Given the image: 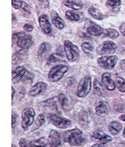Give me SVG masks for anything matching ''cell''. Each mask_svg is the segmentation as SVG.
<instances>
[{
	"mask_svg": "<svg viewBox=\"0 0 125 147\" xmlns=\"http://www.w3.org/2000/svg\"><path fill=\"white\" fill-rule=\"evenodd\" d=\"M63 139L64 142L75 146H82L86 141L82 131L78 128L65 131L63 134Z\"/></svg>",
	"mask_w": 125,
	"mask_h": 147,
	"instance_id": "1",
	"label": "cell"
},
{
	"mask_svg": "<svg viewBox=\"0 0 125 147\" xmlns=\"http://www.w3.org/2000/svg\"><path fill=\"white\" fill-rule=\"evenodd\" d=\"M13 42L22 50H27L33 45V40L32 36L23 32L14 33Z\"/></svg>",
	"mask_w": 125,
	"mask_h": 147,
	"instance_id": "2",
	"label": "cell"
},
{
	"mask_svg": "<svg viewBox=\"0 0 125 147\" xmlns=\"http://www.w3.org/2000/svg\"><path fill=\"white\" fill-rule=\"evenodd\" d=\"M33 74L24 67H17L12 72V78L14 83H18L20 82L32 80Z\"/></svg>",
	"mask_w": 125,
	"mask_h": 147,
	"instance_id": "3",
	"label": "cell"
},
{
	"mask_svg": "<svg viewBox=\"0 0 125 147\" xmlns=\"http://www.w3.org/2000/svg\"><path fill=\"white\" fill-rule=\"evenodd\" d=\"M68 70V67L67 65H57L55 66L49 70L48 74V80L51 82H55L59 81Z\"/></svg>",
	"mask_w": 125,
	"mask_h": 147,
	"instance_id": "4",
	"label": "cell"
},
{
	"mask_svg": "<svg viewBox=\"0 0 125 147\" xmlns=\"http://www.w3.org/2000/svg\"><path fill=\"white\" fill-rule=\"evenodd\" d=\"M64 52L68 60L70 62L77 61L80 56V51L78 48L69 40L64 41Z\"/></svg>",
	"mask_w": 125,
	"mask_h": 147,
	"instance_id": "5",
	"label": "cell"
},
{
	"mask_svg": "<svg viewBox=\"0 0 125 147\" xmlns=\"http://www.w3.org/2000/svg\"><path fill=\"white\" fill-rule=\"evenodd\" d=\"M91 87H92L91 78L90 76L84 77L79 82L77 87V92H76L77 96L80 98H83L85 96H86L91 90Z\"/></svg>",
	"mask_w": 125,
	"mask_h": 147,
	"instance_id": "6",
	"label": "cell"
},
{
	"mask_svg": "<svg viewBox=\"0 0 125 147\" xmlns=\"http://www.w3.org/2000/svg\"><path fill=\"white\" fill-rule=\"evenodd\" d=\"M35 111L32 108H27L22 113V127L24 131H28L29 127L33 123L35 119Z\"/></svg>",
	"mask_w": 125,
	"mask_h": 147,
	"instance_id": "7",
	"label": "cell"
},
{
	"mask_svg": "<svg viewBox=\"0 0 125 147\" xmlns=\"http://www.w3.org/2000/svg\"><path fill=\"white\" fill-rule=\"evenodd\" d=\"M118 57L116 55H105L97 59V63L100 67L106 70H112L117 63Z\"/></svg>",
	"mask_w": 125,
	"mask_h": 147,
	"instance_id": "8",
	"label": "cell"
},
{
	"mask_svg": "<svg viewBox=\"0 0 125 147\" xmlns=\"http://www.w3.org/2000/svg\"><path fill=\"white\" fill-rule=\"evenodd\" d=\"M48 119H49V120L51 123L58 128L64 129V128L71 127V121L70 119L55 115L54 113L48 114Z\"/></svg>",
	"mask_w": 125,
	"mask_h": 147,
	"instance_id": "9",
	"label": "cell"
},
{
	"mask_svg": "<svg viewBox=\"0 0 125 147\" xmlns=\"http://www.w3.org/2000/svg\"><path fill=\"white\" fill-rule=\"evenodd\" d=\"M116 49H117V46L115 43L107 40V41L103 42L101 45L98 46V48L97 49V54L101 55H107L109 54H113L116 51Z\"/></svg>",
	"mask_w": 125,
	"mask_h": 147,
	"instance_id": "10",
	"label": "cell"
},
{
	"mask_svg": "<svg viewBox=\"0 0 125 147\" xmlns=\"http://www.w3.org/2000/svg\"><path fill=\"white\" fill-rule=\"evenodd\" d=\"M85 28H86V32L90 35L94 36H99L102 35L104 33V29H102L101 26H100L99 25H97L96 23L91 22L90 20H86Z\"/></svg>",
	"mask_w": 125,
	"mask_h": 147,
	"instance_id": "11",
	"label": "cell"
},
{
	"mask_svg": "<svg viewBox=\"0 0 125 147\" xmlns=\"http://www.w3.org/2000/svg\"><path fill=\"white\" fill-rule=\"evenodd\" d=\"M48 145L50 147H62L61 136L58 131L51 130L48 135Z\"/></svg>",
	"mask_w": 125,
	"mask_h": 147,
	"instance_id": "12",
	"label": "cell"
},
{
	"mask_svg": "<svg viewBox=\"0 0 125 147\" xmlns=\"http://www.w3.org/2000/svg\"><path fill=\"white\" fill-rule=\"evenodd\" d=\"M38 21L40 27L42 31L44 32V33L49 35L52 31V28H51V23L48 19V17L46 14H42L39 17Z\"/></svg>",
	"mask_w": 125,
	"mask_h": 147,
	"instance_id": "13",
	"label": "cell"
},
{
	"mask_svg": "<svg viewBox=\"0 0 125 147\" xmlns=\"http://www.w3.org/2000/svg\"><path fill=\"white\" fill-rule=\"evenodd\" d=\"M101 82L103 86L109 91H112L115 90L116 83L111 78V74L108 72H105L101 76Z\"/></svg>",
	"mask_w": 125,
	"mask_h": 147,
	"instance_id": "14",
	"label": "cell"
},
{
	"mask_svg": "<svg viewBox=\"0 0 125 147\" xmlns=\"http://www.w3.org/2000/svg\"><path fill=\"white\" fill-rule=\"evenodd\" d=\"M47 89V85L45 82H39L37 83H36L31 88V90H29V95L30 96H36L41 94L45 92Z\"/></svg>",
	"mask_w": 125,
	"mask_h": 147,
	"instance_id": "15",
	"label": "cell"
},
{
	"mask_svg": "<svg viewBox=\"0 0 125 147\" xmlns=\"http://www.w3.org/2000/svg\"><path fill=\"white\" fill-rule=\"evenodd\" d=\"M92 138L98 140L101 142V143L105 144L107 142H109L110 141H112V137L109 136L108 134H105L101 130H96L93 131V134H92Z\"/></svg>",
	"mask_w": 125,
	"mask_h": 147,
	"instance_id": "16",
	"label": "cell"
},
{
	"mask_svg": "<svg viewBox=\"0 0 125 147\" xmlns=\"http://www.w3.org/2000/svg\"><path fill=\"white\" fill-rule=\"evenodd\" d=\"M51 22L57 29H63L65 27V23L63 21V19L61 18L60 16L58 14V13L55 10H52L51 12Z\"/></svg>",
	"mask_w": 125,
	"mask_h": 147,
	"instance_id": "17",
	"label": "cell"
},
{
	"mask_svg": "<svg viewBox=\"0 0 125 147\" xmlns=\"http://www.w3.org/2000/svg\"><path fill=\"white\" fill-rule=\"evenodd\" d=\"M121 6V0H107L106 1V7L112 11L117 12L120 9Z\"/></svg>",
	"mask_w": 125,
	"mask_h": 147,
	"instance_id": "18",
	"label": "cell"
},
{
	"mask_svg": "<svg viewBox=\"0 0 125 147\" xmlns=\"http://www.w3.org/2000/svg\"><path fill=\"white\" fill-rule=\"evenodd\" d=\"M122 130V125L118 121H112L109 125V131L112 135H116Z\"/></svg>",
	"mask_w": 125,
	"mask_h": 147,
	"instance_id": "19",
	"label": "cell"
},
{
	"mask_svg": "<svg viewBox=\"0 0 125 147\" xmlns=\"http://www.w3.org/2000/svg\"><path fill=\"white\" fill-rule=\"evenodd\" d=\"M50 50H51V45L50 44H48L47 42L42 43L41 45H40V48H39L38 51H37L38 56L40 58H44L45 55L47 54Z\"/></svg>",
	"mask_w": 125,
	"mask_h": 147,
	"instance_id": "20",
	"label": "cell"
},
{
	"mask_svg": "<svg viewBox=\"0 0 125 147\" xmlns=\"http://www.w3.org/2000/svg\"><path fill=\"white\" fill-rule=\"evenodd\" d=\"M88 12H89V13H90L91 16L93 17L94 19L96 20H102L105 18L104 14L101 13V11L99 9H97V8L94 7H90Z\"/></svg>",
	"mask_w": 125,
	"mask_h": 147,
	"instance_id": "21",
	"label": "cell"
},
{
	"mask_svg": "<svg viewBox=\"0 0 125 147\" xmlns=\"http://www.w3.org/2000/svg\"><path fill=\"white\" fill-rule=\"evenodd\" d=\"M64 4L66 7L71 8V9L75 10H81L83 7V5L81 3H78V2H75L74 0H64Z\"/></svg>",
	"mask_w": 125,
	"mask_h": 147,
	"instance_id": "22",
	"label": "cell"
},
{
	"mask_svg": "<svg viewBox=\"0 0 125 147\" xmlns=\"http://www.w3.org/2000/svg\"><path fill=\"white\" fill-rule=\"evenodd\" d=\"M45 116L44 114H40V115L37 116V118L36 119L35 123H34V126L32 129V131H34L36 130H37L39 128L41 127V126L45 124Z\"/></svg>",
	"mask_w": 125,
	"mask_h": 147,
	"instance_id": "23",
	"label": "cell"
},
{
	"mask_svg": "<svg viewBox=\"0 0 125 147\" xmlns=\"http://www.w3.org/2000/svg\"><path fill=\"white\" fill-rule=\"evenodd\" d=\"M26 55V53L25 50H21V51H17L13 55V63L16 64L17 63H20L25 59V56Z\"/></svg>",
	"mask_w": 125,
	"mask_h": 147,
	"instance_id": "24",
	"label": "cell"
},
{
	"mask_svg": "<svg viewBox=\"0 0 125 147\" xmlns=\"http://www.w3.org/2000/svg\"><path fill=\"white\" fill-rule=\"evenodd\" d=\"M104 88L105 87L103 86V85L101 84L99 81L97 79H94V82H93V90H94V92L96 94L99 95V96H101L104 94Z\"/></svg>",
	"mask_w": 125,
	"mask_h": 147,
	"instance_id": "25",
	"label": "cell"
},
{
	"mask_svg": "<svg viewBox=\"0 0 125 147\" xmlns=\"http://www.w3.org/2000/svg\"><path fill=\"white\" fill-rule=\"evenodd\" d=\"M48 141L43 137L32 141V145L33 147H48Z\"/></svg>",
	"mask_w": 125,
	"mask_h": 147,
	"instance_id": "26",
	"label": "cell"
},
{
	"mask_svg": "<svg viewBox=\"0 0 125 147\" xmlns=\"http://www.w3.org/2000/svg\"><path fill=\"white\" fill-rule=\"evenodd\" d=\"M104 36L105 37L111 39H116L119 36V32L117 30L114 29H106L104 30Z\"/></svg>",
	"mask_w": 125,
	"mask_h": 147,
	"instance_id": "27",
	"label": "cell"
},
{
	"mask_svg": "<svg viewBox=\"0 0 125 147\" xmlns=\"http://www.w3.org/2000/svg\"><path fill=\"white\" fill-rule=\"evenodd\" d=\"M115 83L116 86H117L118 90H120V92H122V93L125 92V81L123 78L116 75V76Z\"/></svg>",
	"mask_w": 125,
	"mask_h": 147,
	"instance_id": "28",
	"label": "cell"
},
{
	"mask_svg": "<svg viewBox=\"0 0 125 147\" xmlns=\"http://www.w3.org/2000/svg\"><path fill=\"white\" fill-rule=\"evenodd\" d=\"M66 18L71 22H78L80 20V16L73 10H68L66 12Z\"/></svg>",
	"mask_w": 125,
	"mask_h": 147,
	"instance_id": "29",
	"label": "cell"
},
{
	"mask_svg": "<svg viewBox=\"0 0 125 147\" xmlns=\"http://www.w3.org/2000/svg\"><path fill=\"white\" fill-rule=\"evenodd\" d=\"M95 111H96V112L98 115H104V114H105L107 111H108V108H107V105H106L105 103L103 102V101H101L98 104V105L95 108Z\"/></svg>",
	"mask_w": 125,
	"mask_h": 147,
	"instance_id": "30",
	"label": "cell"
},
{
	"mask_svg": "<svg viewBox=\"0 0 125 147\" xmlns=\"http://www.w3.org/2000/svg\"><path fill=\"white\" fill-rule=\"evenodd\" d=\"M81 47H82V51L87 54L88 55H90L92 54V52L93 51V48L92 45L89 43V42H83L82 45H81Z\"/></svg>",
	"mask_w": 125,
	"mask_h": 147,
	"instance_id": "31",
	"label": "cell"
},
{
	"mask_svg": "<svg viewBox=\"0 0 125 147\" xmlns=\"http://www.w3.org/2000/svg\"><path fill=\"white\" fill-rule=\"evenodd\" d=\"M58 100H59V104H60V105L62 106L63 109H68L69 103H68V97L65 96L64 94H63V93L59 94V96H58Z\"/></svg>",
	"mask_w": 125,
	"mask_h": 147,
	"instance_id": "32",
	"label": "cell"
},
{
	"mask_svg": "<svg viewBox=\"0 0 125 147\" xmlns=\"http://www.w3.org/2000/svg\"><path fill=\"white\" fill-rule=\"evenodd\" d=\"M42 105L48 107V108H51L52 109H55L56 111H58L57 105H56V100L55 98H51V99L47 100L44 102L41 103Z\"/></svg>",
	"mask_w": 125,
	"mask_h": 147,
	"instance_id": "33",
	"label": "cell"
},
{
	"mask_svg": "<svg viewBox=\"0 0 125 147\" xmlns=\"http://www.w3.org/2000/svg\"><path fill=\"white\" fill-rule=\"evenodd\" d=\"M20 147H33L32 145V142L26 140L25 138H22L19 141Z\"/></svg>",
	"mask_w": 125,
	"mask_h": 147,
	"instance_id": "34",
	"label": "cell"
},
{
	"mask_svg": "<svg viewBox=\"0 0 125 147\" xmlns=\"http://www.w3.org/2000/svg\"><path fill=\"white\" fill-rule=\"evenodd\" d=\"M22 4L23 1L22 0H12V7L16 10L21 9L22 7Z\"/></svg>",
	"mask_w": 125,
	"mask_h": 147,
	"instance_id": "35",
	"label": "cell"
},
{
	"mask_svg": "<svg viewBox=\"0 0 125 147\" xmlns=\"http://www.w3.org/2000/svg\"><path fill=\"white\" fill-rule=\"evenodd\" d=\"M59 60V58L57 56V54H51L48 59V61H47V63L51 64L53 63H55V62H58Z\"/></svg>",
	"mask_w": 125,
	"mask_h": 147,
	"instance_id": "36",
	"label": "cell"
},
{
	"mask_svg": "<svg viewBox=\"0 0 125 147\" xmlns=\"http://www.w3.org/2000/svg\"><path fill=\"white\" fill-rule=\"evenodd\" d=\"M22 12L24 13H27V14H30V7L28 4L26 3V2H23L22 4Z\"/></svg>",
	"mask_w": 125,
	"mask_h": 147,
	"instance_id": "37",
	"label": "cell"
},
{
	"mask_svg": "<svg viewBox=\"0 0 125 147\" xmlns=\"http://www.w3.org/2000/svg\"><path fill=\"white\" fill-rule=\"evenodd\" d=\"M17 122H18V115L14 112H12V128L13 129H14L16 127Z\"/></svg>",
	"mask_w": 125,
	"mask_h": 147,
	"instance_id": "38",
	"label": "cell"
},
{
	"mask_svg": "<svg viewBox=\"0 0 125 147\" xmlns=\"http://www.w3.org/2000/svg\"><path fill=\"white\" fill-rule=\"evenodd\" d=\"M38 1L44 8H48L49 7V1L48 0H38Z\"/></svg>",
	"mask_w": 125,
	"mask_h": 147,
	"instance_id": "39",
	"label": "cell"
},
{
	"mask_svg": "<svg viewBox=\"0 0 125 147\" xmlns=\"http://www.w3.org/2000/svg\"><path fill=\"white\" fill-rule=\"evenodd\" d=\"M23 29H25L26 32H32V29H33V26L32 25H29V24H26L23 26Z\"/></svg>",
	"mask_w": 125,
	"mask_h": 147,
	"instance_id": "40",
	"label": "cell"
},
{
	"mask_svg": "<svg viewBox=\"0 0 125 147\" xmlns=\"http://www.w3.org/2000/svg\"><path fill=\"white\" fill-rule=\"evenodd\" d=\"M120 31L122 33V35L125 36V23H122L120 26Z\"/></svg>",
	"mask_w": 125,
	"mask_h": 147,
	"instance_id": "41",
	"label": "cell"
},
{
	"mask_svg": "<svg viewBox=\"0 0 125 147\" xmlns=\"http://www.w3.org/2000/svg\"><path fill=\"white\" fill-rule=\"evenodd\" d=\"M120 68H121L122 70L125 71V59H123V60L120 61Z\"/></svg>",
	"mask_w": 125,
	"mask_h": 147,
	"instance_id": "42",
	"label": "cell"
},
{
	"mask_svg": "<svg viewBox=\"0 0 125 147\" xmlns=\"http://www.w3.org/2000/svg\"><path fill=\"white\" fill-rule=\"evenodd\" d=\"M91 147H105V145L102 143H98V144H94Z\"/></svg>",
	"mask_w": 125,
	"mask_h": 147,
	"instance_id": "43",
	"label": "cell"
},
{
	"mask_svg": "<svg viewBox=\"0 0 125 147\" xmlns=\"http://www.w3.org/2000/svg\"><path fill=\"white\" fill-rule=\"evenodd\" d=\"M14 93H15V90L14 89V87H12V100H13L14 97Z\"/></svg>",
	"mask_w": 125,
	"mask_h": 147,
	"instance_id": "44",
	"label": "cell"
},
{
	"mask_svg": "<svg viewBox=\"0 0 125 147\" xmlns=\"http://www.w3.org/2000/svg\"><path fill=\"white\" fill-rule=\"evenodd\" d=\"M120 119L121 120H123V121H125V114L120 115Z\"/></svg>",
	"mask_w": 125,
	"mask_h": 147,
	"instance_id": "45",
	"label": "cell"
},
{
	"mask_svg": "<svg viewBox=\"0 0 125 147\" xmlns=\"http://www.w3.org/2000/svg\"><path fill=\"white\" fill-rule=\"evenodd\" d=\"M123 135H124V137L125 138V127H124V133H123Z\"/></svg>",
	"mask_w": 125,
	"mask_h": 147,
	"instance_id": "46",
	"label": "cell"
},
{
	"mask_svg": "<svg viewBox=\"0 0 125 147\" xmlns=\"http://www.w3.org/2000/svg\"><path fill=\"white\" fill-rule=\"evenodd\" d=\"M12 147H17V146H15V145H14V144H13V145H12Z\"/></svg>",
	"mask_w": 125,
	"mask_h": 147,
	"instance_id": "47",
	"label": "cell"
}]
</instances>
